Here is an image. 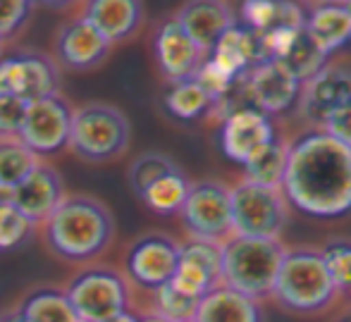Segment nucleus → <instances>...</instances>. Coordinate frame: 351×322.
I'll return each instance as SVG.
<instances>
[{
	"instance_id": "obj_36",
	"label": "nucleus",
	"mask_w": 351,
	"mask_h": 322,
	"mask_svg": "<svg viewBox=\"0 0 351 322\" xmlns=\"http://www.w3.org/2000/svg\"><path fill=\"white\" fill-rule=\"evenodd\" d=\"M0 322H24V320H22V315H19L17 306H14V308H8L0 313Z\"/></svg>"
},
{
	"instance_id": "obj_14",
	"label": "nucleus",
	"mask_w": 351,
	"mask_h": 322,
	"mask_svg": "<svg viewBox=\"0 0 351 322\" xmlns=\"http://www.w3.org/2000/svg\"><path fill=\"white\" fill-rule=\"evenodd\" d=\"M5 196L24 220L38 227L53 215V210L65 198V182H62L60 172L51 162L41 160L36 165V170L17 189L5 193Z\"/></svg>"
},
{
	"instance_id": "obj_13",
	"label": "nucleus",
	"mask_w": 351,
	"mask_h": 322,
	"mask_svg": "<svg viewBox=\"0 0 351 322\" xmlns=\"http://www.w3.org/2000/svg\"><path fill=\"white\" fill-rule=\"evenodd\" d=\"M222 277V244L220 241L191 239L180 249V265L170 284L180 294L204 299L208 291L220 286Z\"/></svg>"
},
{
	"instance_id": "obj_23",
	"label": "nucleus",
	"mask_w": 351,
	"mask_h": 322,
	"mask_svg": "<svg viewBox=\"0 0 351 322\" xmlns=\"http://www.w3.org/2000/svg\"><path fill=\"white\" fill-rule=\"evenodd\" d=\"M304 27L325 55L337 51L351 38V19L344 5H318L308 14Z\"/></svg>"
},
{
	"instance_id": "obj_30",
	"label": "nucleus",
	"mask_w": 351,
	"mask_h": 322,
	"mask_svg": "<svg viewBox=\"0 0 351 322\" xmlns=\"http://www.w3.org/2000/svg\"><path fill=\"white\" fill-rule=\"evenodd\" d=\"M153 296H156V315L165 318L167 322H194L201 304L199 299L180 294L170 282L153 291Z\"/></svg>"
},
{
	"instance_id": "obj_18",
	"label": "nucleus",
	"mask_w": 351,
	"mask_h": 322,
	"mask_svg": "<svg viewBox=\"0 0 351 322\" xmlns=\"http://www.w3.org/2000/svg\"><path fill=\"white\" fill-rule=\"evenodd\" d=\"M347 101H351V74L339 67L320 69L315 77L306 82L304 96H301V112L306 120L323 125Z\"/></svg>"
},
{
	"instance_id": "obj_41",
	"label": "nucleus",
	"mask_w": 351,
	"mask_h": 322,
	"mask_svg": "<svg viewBox=\"0 0 351 322\" xmlns=\"http://www.w3.org/2000/svg\"><path fill=\"white\" fill-rule=\"evenodd\" d=\"M349 41H351V38H349Z\"/></svg>"
},
{
	"instance_id": "obj_28",
	"label": "nucleus",
	"mask_w": 351,
	"mask_h": 322,
	"mask_svg": "<svg viewBox=\"0 0 351 322\" xmlns=\"http://www.w3.org/2000/svg\"><path fill=\"white\" fill-rule=\"evenodd\" d=\"M213 106L210 96L204 91L194 77L184 79V82L170 84L165 93V108L180 120H196Z\"/></svg>"
},
{
	"instance_id": "obj_37",
	"label": "nucleus",
	"mask_w": 351,
	"mask_h": 322,
	"mask_svg": "<svg viewBox=\"0 0 351 322\" xmlns=\"http://www.w3.org/2000/svg\"><path fill=\"white\" fill-rule=\"evenodd\" d=\"M106 322H139V318H136V315H132L130 310H127V313L117 315V318H112V320H106Z\"/></svg>"
},
{
	"instance_id": "obj_35",
	"label": "nucleus",
	"mask_w": 351,
	"mask_h": 322,
	"mask_svg": "<svg viewBox=\"0 0 351 322\" xmlns=\"http://www.w3.org/2000/svg\"><path fill=\"white\" fill-rule=\"evenodd\" d=\"M323 134H328L330 138L339 141L342 146L351 148V101H347L344 106H339L328 120L323 122Z\"/></svg>"
},
{
	"instance_id": "obj_10",
	"label": "nucleus",
	"mask_w": 351,
	"mask_h": 322,
	"mask_svg": "<svg viewBox=\"0 0 351 322\" xmlns=\"http://www.w3.org/2000/svg\"><path fill=\"white\" fill-rule=\"evenodd\" d=\"M72 112L74 108L62 93L29 103L22 132H19V141L29 151L36 153L41 160L43 156H53V153L62 151L70 143Z\"/></svg>"
},
{
	"instance_id": "obj_25",
	"label": "nucleus",
	"mask_w": 351,
	"mask_h": 322,
	"mask_svg": "<svg viewBox=\"0 0 351 322\" xmlns=\"http://www.w3.org/2000/svg\"><path fill=\"white\" fill-rule=\"evenodd\" d=\"M41 162V158L29 151L19 136L0 138V193L17 189Z\"/></svg>"
},
{
	"instance_id": "obj_19",
	"label": "nucleus",
	"mask_w": 351,
	"mask_h": 322,
	"mask_svg": "<svg viewBox=\"0 0 351 322\" xmlns=\"http://www.w3.org/2000/svg\"><path fill=\"white\" fill-rule=\"evenodd\" d=\"M249 91L254 96L258 110L263 112H282L296 101L299 82L294 74L278 62L275 58L258 62L249 74Z\"/></svg>"
},
{
	"instance_id": "obj_34",
	"label": "nucleus",
	"mask_w": 351,
	"mask_h": 322,
	"mask_svg": "<svg viewBox=\"0 0 351 322\" xmlns=\"http://www.w3.org/2000/svg\"><path fill=\"white\" fill-rule=\"evenodd\" d=\"M27 101L12 96H0V138L19 136L27 115Z\"/></svg>"
},
{
	"instance_id": "obj_27",
	"label": "nucleus",
	"mask_w": 351,
	"mask_h": 322,
	"mask_svg": "<svg viewBox=\"0 0 351 322\" xmlns=\"http://www.w3.org/2000/svg\"><path fill=\"white\" fill-rule=\"evenodd\" d=\"M189 186H191V182L186 179L180 167V170L170 172V175L153 182L139 198L146 203V208H151L158 215H172V212H180L182 203H184L186 193H189Z\"/></svg>"
},
{
	"instance_id": "obj_21",
	"label": "nucleus",
	"mask_w": 351,
	"mask_h": 322,
	"mask_svg": "<svg viewBox=\"0 0 351 322\" xmlns=\"http://www.w3.org/2000/svg\"><path fill=\"white\" fill-rule=\"evenodd\" d=\"M208 60L217 69H222L232 82H237L239 77H244L246 69L251 67V62L258 64L268 60V53H265L258 34L249 32V29L232 27L210 51Z\"/></svg>"
},
{
	"instance_id": "obj_29",
	"label": "nucleus",
	"mask_w": 351,
	"mask_h": 322,
	"mask_svg": "<svg viewBox=\"0 0 351 322\" xmlns=\"http://www.w3.org/2000/svg\"><path fill=\"white\" fill-rule=\"evenodd\" d=\"M175 170H180V165H177L167 153L146 151L132 160L130 170H127V179H130L132 191H134L136 196H141L153 182H158L160 177L170 175V172H175Z\"/></svg>"
},
{
	"instance_id": "obj_12",
	"label": "nucleus",
	"mask_w": 351,
	"mask_h": 322,
	"mask_svg": "<svg viewBox=\"0 0 351 322\" xmlns=\"http://www.w3.org/2000/svg\"><path fill=\"white\" fill-rule=\"evenodd\" d=\"M112 46L82 17L62 22L53 43V60L67 72H91L108 60Z\"/></svg>"
},
{
	"instance_id": "obj_5",
	"label": "nucleus",
	"mask_w": 351,
	"mask_h": 322,
	"mask_svg": "<svg viewBox=\"0 0 351 322\" xmlns=\"http://www.w3.org/2000/svg\"><path fill=\"white\" fill-rule=\"evenodd\" d=\"M62 289L79 322H106L130 310V284L117 267L86 265Z\"/></svg>"
},
{
	"instance_id": "obj_20",
	"label": "nucleus",
	"mask_w": 351,
	"mask_h": 322,
	"mask_svg": "<svg viewBox=\"0 0 351 322\" xmlns=\"http://www.w3.org/2000/svg\"><path fill=\"white\" fill-rule=\"evenodd\" d=\"M82 17L110 46L132 38L143 22V5L136 0H93L82 10Z\"/></svg>"
},
{
	"instance_id": "obj_26",
	"label": "nucleus",
	"mask_w": 351,
	"mask_h": 322,
	"mask_svg": "<svg viewBox=\"0 0 351 322\" xmlns=\"http://www.w3.org/2000/svg\"><path fill=\"white\" fill-rule=\"evenodd\" d=\"M287 153H289V148L282 141H278V138L270 141L249 162H244L246 182L258 186H268V189H280L282 182H285Z\"/></svg>"
},
{
	"instance_id": "obj_16",
	"label": "nucleus",
	"mask_w": 351,
	"mask_h": 322,
	"mask_svg": "<svg viewBox=\"0 0 351 322\" xmlns=\"http://www.w3.org/2000/svg\"><path fill=\"white\" fill-rule=\"evenodd\" d=\"M270 141H275L273 122L258 108H237L225 117L222 151L230 160L244 165Z\"/></svg>"
},
{
	"instance_id": "obj_9",
	"label": "nucleus",
	"mask_w": 351,
	"mask_h": 322,
	"mask_svg": "<svg viewBox=\"0 0 351 322\" xmlns=\"http://www.w3.org/2000/svg\"><path fill=\"white\" fill-rule=\"evenodd\" d=\"M180 249L182 246L172 236L162 232H146L127 249L122 275L141 289H160L175 277L180 265Z\"/></svg>"
},
{
	"instance_id": "obj_40",
	"label": "nucleus",
	"mask_w": 351,
	"mask_h": 322,
	"mask_svg": "<svg viewBox=\"0 0 351 322\" xmlns=\"http://www.w3.org/2000/svg\"><path fill=\"white\" fill-rule=\"evenodd\" d=\"M0 55H3V41H0Z\"/></svg>"
},
{
	"instance_id": "obj_3",
	"label": "nucleus",
	"mask_w": 351,
	"mask_h": 322,
	"mask_svg": "<svg viewBox=\"0 0 351 322\" xmlns=\"http://www.w3.org/2000/svg\"><path fill=\"white\" fill-rule=\"evenodd\" d=\"M132 141L130 117L112 103L91 101L74 108L70 143L72 153L84 162L103 165L125 156Z\"/></svg>"
},
{
	"instance_id": "obj_17",
	"label": "nucleus",
	"mask_w": 351,
	"mask_h": 322,
	"mask_svg": "<svg viewBox=\"0 0 351 322\" xmlns=\"http://www.w3.org/2000/svg\"><path fill=\"white\" fill-rule=\"evenodd\" d=\"M175 19L182 24L189 38L196 43L204 55H208L213 48L217 46L222 36L237 27L234 12L227 3H215V0H196V3H186L180 8Z\"/></svg>"
},
{
	"instance_id": "obj_6",
	"label": "nucleus",
	"mask_w": 351,
	"mask_h": 322,
	"mask_svg": "<svg viewBox=\"0 0 351 322\" xmlns=\"http://www.w3.org/2000/svg\"><path fill=\"white\" fill-rule=\"evenodd\" d=\"M335 291L337 286L318 251H285L273 294L287 308L320 310L332 301Z\"/></svg>"
},
{
	"instance_id": "obj_7",
	"label": "nucleus",
	"mask_w": 351,
	"mask_h": 322,
	"mask_svg": "<svg viewBox=\"0 0 351 322\" xmlns=\"http://www.w3.org/2000/svg\"><path fill=\"white\" fill-rule=\"evenodd\" d=\"M232 230L249 239H278L287 225V208L280 189L241 182L230 191Z\"/></svg>"
},
{
	"instance_id": "obj_22",
	"label": "nucleus",
	"mask_w": 351,
	"mask_h": 322,
	"mask_svg": "<svg viewBox=\"0 0 351 322\" xmlns=\"http://www.w3.org/2000/svg\"><path fill=\"white\" fill-rule=\"evenodd\" d=\"M194 322H261V310L256 301L220 284L201 299Z\"/></svg>"
},
{
	"instance_id": "obj_33",
	"label": "nucleus",
	"mask_w": 351,
	"mask_h": 322,
	"mask_svg": "<svg viewBox=\"0 0 351 322\" xmlns=\"http://www.w3.org/2000/svg\"><path fill=\"white\" fill-rule=\"evenodd\" d=\"M34 12V3L27 0H0V41L14 36Z\"/></svg>"
},
{
	"instance_id": "obj_31",
	"label": "nucleus",
	"mask_w": 351,
	"mask_h": 322,
	"mask_svg": "<svg viewBox=\"0 0 351 322\" xmlns=\"http://www.w3.org/2000/svg\"><path fill=\"white\" fill-rule=\"evenodd\" d=\"M36 227L27 222L14 206L8 201L5 193H0V251H14L29 241Z\"/></svg>"
},
{
	"instance_id": "obj_38",
	"label": "nucleus",
	"mask_w": 351,
	"mask_h": 322,
	"mask_svg": "<svg viewBox=\"0 0 351 322\" xmlns=\"http://www.w3.org/2000/svg\"><path fill=\"white\" fill-rule=\"evenodd\" d=\"M139 322H167L165 318H160V315L151 313V315H143V318H139Z\"/></svg>"
},
{
	"instance_id": "obj_15",
	"label": "nucleus",
	"mask_w": 351,
	"mask_h": 322,
	"mask_svg": "<svg viewBox=\"0 0 351 322\" xmlns=\"http://www.w3.org/2000/svg\"><path fill=\"white\" fill-rule=\"evenodd\" d=\"M153 51H156V60L162 77L170 84L191 79L199 72L201 62L206 60V55L196 48V43L191 41L189 34L182 29V24L175 17L158 24L156 36H153Z\"/></svg>"
},
{
	"instance_id": "obj_1",
	"label": "nucleus",
	"mask_w": 351,
	"mask_h": 322,
	"mask_svg": "<svg viewBox=\"0 0 351 322\" xmlns=\"http://www.w3.org/2000/svg\"><path fill=\"white\" fill-rule=\"evenodd\" d=\"M285 193L299 210L337 217L351 210V148L328 134H311L287 153Z\"/></svg>"
},
{
	"instance_id": "obj_32",
	"label": "nucleus",
	"mask_w": 351,
	"mask_h": 322,
	"mask_svg": "<svg viewBox=\"0 0 351 322\" xmlns=\"http://www.w3.org/2000/svg\"><path fill=\"white\" fill-rule=\"evenodd\" d=\"M323 260L337 289L351 286V244H332L323 251Z\"/></svg>"
},
{
	"instance_id": "obj_24",
	"label": "nucleus",
	"mask_w": 351,
	"mask_h": 322,
	"mask_svg": "<svg viewBox=\"0 0 351 322\" xmlns=\"http://www.w3.org/2000/svg\"><path fill=\"white\" fill-rule=\"evenodd\" d=\"M24 322H79L72 313V306L62 286L41 284L34 286L17 304Z\"/></svg>"
},
{
	"instance_id": "obj_2",
	"label": "nucleus",
	"mask_w": 351,
	"mask_h": 322,
	"mask_svg": "<svg viewBox=\"0 0 351 322\" xmlns=\"http://www.w3.org/2000/svg\"><path fill=\"white\" fill-rule=\"evenodd\" d=\"M41 227L51 256L74 265L98 260L112 246L117 232L112 210L88 193H65Z\"/></svg>"
},
{
	"instance_id": "obj_39",
	"label": "nucleus",
	"mask_w": 351,
	"mask_h": 322,
	"mask_svg": "<svg viewBox=\"0 0 351 322\" xmlns=\"http://www.w3.org/2000/svg\"><path fill=\"white\" fill-rule=\"evenodd\" d=\"M344 8H347V12H349V19H351V3H344Z\"/></svg>"
},
{
	"instance_id": "obj_11",
	"label": "nucleus",
	"mask_w": 351,
	"mask_h": 322,
	"mask_svg": "<svg viewBox=\"0 0 351 322\" xmlns=\"http://www.w3.org/2000/svg\"><path fill=\"white\" fill-rule=\"evenodd\" d=\"M180 217L194 239H222L232 230L230 189L213 179L194 182L180 208Z\"/></svg>"
},
{
	"instance_id": "obj_4",
	"label": "nucleus",
	"mask_w": 351,
	"mask_h": 322,
	"mask_svg": "<svg viewBox=\"0 0 351 322\" xmlns=\"http://www.w3.org/2000/svg\"><path fill=\"white\" fill-rule=\"evenodd\" d=\"M285 249L278 239L234 236L222 246V286L239 291L251 301L273 294Z\"/></svg>"
},
{
	"instance_id": "obj_8",
	"label": "nucleus",
	"mask_w": 351,
	"mask_h": 322,
	"mask_svg": "<svg viewBox=\"0 0 351 322\" xmlns=\"http://www.w3.org/2000/svg\"><path fill=\"white\" fill-rule=\"evenodd\" d=\"M60 84V67L48 53L17 51L12 55H0V96L34 103L58 96Z\"/></svg>"
}]
</instances>
